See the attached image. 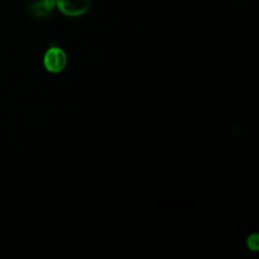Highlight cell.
<instances>
[{"label": "cell", "instance_id": "obj_1", "mask_svg": "<svg viewBox=\"0 0 259 259\" xmlns=\"http://www.w3.org/2000/svg\"><path fill=\"white\" fill-rule=\"evenodd\" d=\"M42 63L48 72L58 74L62 72L67 65V54L60 47H50L44 55Z\"/></svg>", "mask_w": 259, "mask_h": 259}, {"label": "cell", "instance_id": "obj_2", "mask_svg": "<svg viewBox=\"0 0 259 259\" xmlns=\"http://www.w3.org/2000/svg\"><path fill=\"white\" fill-rule=\"evenodd\" d=\"M91 0H56V8L68 17L84 15L90 8Z\"/></svg>", "mask_w": 259, "mask_h": 259}, {"label": "cell", "instance_id": "obj_3", "mask_svg": "<svg viewBox=\"0 0 259 259\" xmlns=\"http://www.w3.org/2000/svg\"><path fill=\"white\" fill-rule=\"evenodd\" d=\"M55 8L56 0H36L31 5V11L37 17L47 16Z\"/></svg>", "mask_w": 259, "mask_h": 259}, {"label": "cell", "instance_id": "obj_4", "mask_svg": "<svg viewBox=\"0 0 259 259\" xmlns=\"http://www.w3.org/2000/svg\"><path fill=\"white\" fill-rule=\"evenodd\" d=\"M246 243H247V247L249 248L250 251H253V252L258 251V249H259V236H258V234H256V233L251 234L247 238Z\"/></svg>", "mask_w": 259, "mask_h": 259}]
</instances>
